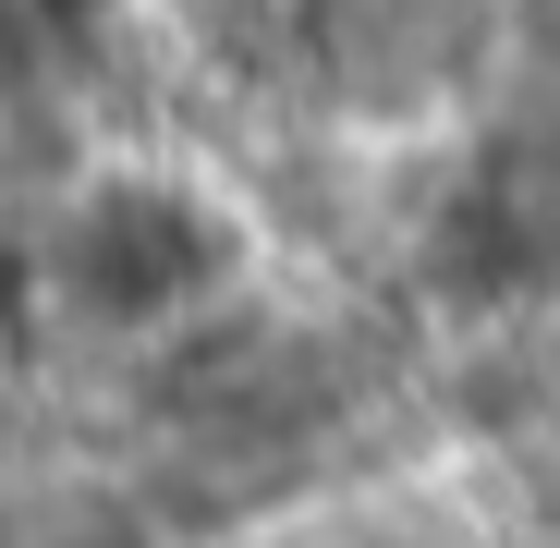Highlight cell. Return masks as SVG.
Instances as JSON below:
<instances>
[{"instance_id": "cell-1", "label": "cell", "mask_w": 560, "mask_h": 548, "mask_svg": "<svg viewBox=\"0 0 560 548\" xmlns=\"http://www.w3.org/2000/svg\"><path fill=\"white\" fill-rule=\"evenodd\" d=\"M73 268H85V293L122 305V317L171 305V293L208 281V220L183 196H159V183H110V196L85 208V232H73Z\"/></svg>"}]
</instances>
